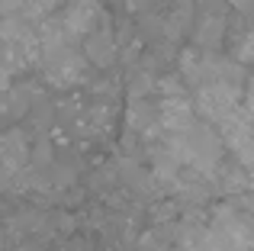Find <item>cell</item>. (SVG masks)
<instances>
[{"mask_svg": "<svg viewBox=\"0 0 254 251\" xmlns=\"http://www.w3.org/2000/svg\"><path fill=\"white\" fill-rule=\"evenodd\" d=\"M36 58H42V71L49 77V84H55V87H74V84H81L87 77V62H84L81 49H74V42L39 52Z\"/></svg>", "mask_w": 254, "mask_h": 251, "instance_id": "1", "label": "cell"}, {"mask_svg": "<svg viewBox=\"0 0 254 251\" xmlns=\"http://www.w3.org/2000/svg\"><path fill=\"white\" fill-rule=\"evenodd\" d=\"M248 94L245 87H229V84H206V87L196 90V110L206 116L209 123L222 126L242 107V97Z\"/></svg>", "mask_w": 254, "mask_h": 251, "instance_id": "2", "label": "cell"}, {"mask_svg": "<svg viewBox=\"0 0 254 251\" xmlns=\"http://www.w3.org/2000/svg\"><path fill=\"white\" fill-rule=\"evenodd\" d=\"M58 23H62L64 36H68L71 42H77V39L90 36L93 29L106 26V23H110V16H106L103 6L93 3V0H77V3H71L68 10L58 16Z\"/></svg>", "mask_w": 254, "mask_h": 251, "instance_id": "3", "label": "cell"}, {"mask_svg": "<svg viewBox=\"0 0 254 251\" xmlns=\"http://www.w3.org/2000/svg\"><path fill=\"white\" fill-rule=\"evenodd\" d=\"M81 55L87 64H97V68H110L119 55V39L113 32V26H100L93 29L90 36H84V45H81Z\"/></svg>", "mask_w": 254, "mask_h": 251, "instance_id": "4", "label": "cell"}, {"mask_svg": "<svg viewBox=\"0 0 254 251\" xmlns=\"http://www.w3.org/2000/svg\"><path fill=\"white\" fill-rule=\"evenodd\" d=\"M29 151L32 148H29V138H26L23 129H6L0 135V168L19 174L29 164Z\"/></svg>", "mask_w": 254, "mask_h": 251, "instance_id": "5", "label": "cell"}, {"mask_svg": "<svg viewBox=\"0 0 254 251\" xmlns=\"http://www.w3.org/2000/svg\"><path fill=\"white\" fill-rule=\"evenodd\" d=\"M225 32H229V19L225 16H203L193 26V52H203V55H216L225 42Z\"/></svg>", "mask_w": 254, "mask_h": 251, "instance_id": "6", "label": "cell"}, {"mask_svg": "<svg viewBox=\"0 0 254 251\" xmlns=\"http://www.w3.org/2000/svg\"><path fill=\"white\" fill-rule=\"evenodd\" d=\"M190 29H193V0H174L171 13L161 19V39L164 42H177Z\"/></svg>", "mask_w": 254, "mask_h": 251, "instance_id": "7", "label": "cell"}, {"mask_svg": "<svg viewBox=\"0 0 254 251\" xmlns=\"http://www.w3.org/2000/svg\"><path fill=\"white\" fill-rule=\"evenodd\" d=\"M155 87H158V81L151 77V71H145V68L135 71L132 81H129V100H148Z\"/></svg>", "mask_w": 254, "mask_h": 251, "instance_id": "8", "label": "cell"}, {"mask_svg": "<svg viewBox=\"0 0 254 251\" xmlns=\"http://www.w3.org/2000/svg\"><path fill=\"white\" fill-rule=\"evenodd\" d=\"M23 6L26 0H0V16H23Z\"/></svg>", "mask_w": 254, "mask_h": 251, "instance_id": "9", "label": "cell"}, {"mask_svg": "<svg viewBox=\"0 0 254 251\" xmlns=\"http://www.w3.org/2000/svg\"><path fill=\"white\" fill-rule=\"evenodd\" d=\"M16 181H19V174H13V171L0 168V190H10V187H13Z\"/></svg>", "mask_w": 254, "mask_h": 251, "instance_id": "10", "label": "cell"}, {"mask_svg": "<svg viewBox=\"0 0 254 251\" xmlns=\"http://www.w3.org/2000/svg\"><path fill=\"white\" fill-rule=\"evenodd\" d=\"M155 3H158V0H129V10H135V13H148V10H155Z\"/></svg>", "mask_w": 254, "mask_h": 251, "instance_id": "11", "label": "cell"}]
</instances>
